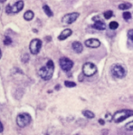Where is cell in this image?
Wrapping results in <instances>:
<instances>
[{"label":"cell","instance_id":"6da1fadb","mask_svg":"<svg viewBox=\"0 0 133 135\" xmlns=\"http://www.w3.org/2000/svg\"><path fill=\"white\" fill-rule=\"evenodd\" d=\"M53 71H55V64L52 60H49L45 66L40 68L38 74L39 76L45 81H48L53 77Z\"/></svg>","mask_w":133,"mask_h":135},{"label":"cell","instance_id":"7a4b0ae2","mask_svg":"<svg viewBox=\"0 0 133 135\" xmlns=\"http://www.w3.org/2000/svg\"><path fill=\"white\" fill-rule=\"evenodd\" d=\"M133 115V111L132 110H128V109H123L120 111L116 112L115 114L113 115V121L116 123H120V122L125 121L126 119H128L129 117Z\"/></svg>","mask_w":133,"mask_h":135},{"label":"cell","instance_id":"3957f363","mask_svg":"<svg viewBox=\"0 0 133 135\" xmlns=\"http://www.w3.org/2000/svg\"><path fill=\"white\" fill-rule=\"evenodd\" d=\"M31 116L28 113H20L16 117V123L20 128H24L31 122Z\"/></svg>","mask_w":133,"mask_h":135},{"label":"cell","instance_id":"277c9868","mask_svg":"<svg viewBox=\"0 0 133 135\" xmlns=\"http://www.w3.org/2000/svg\"><path fill=\"white\" fill-rule=\"evenodd\" d=\"M24 1L19 0V1L16 2L14 5H7L6 7V12L7 14H16L24 8Z\"/></svg>","mask_w":133,"mask_h":135},{"label":"cell","instance_id":"5b68a950","mask_svg":"<svg viewBox=\"0 0 133 135\" xmlns=\"http://www.w3.org/2000/svg\"><path fill=\"white\" fill-rule=\"evenodd\" d=\"M111 72L112 76L118 79L123 78L126 75V70L123 68V66L120 65V64H114L111 67Z\"/></svg>","mask_w":133,"mask_h":135},{"label":"cell","instance_id":"8992f818","mask_svg":"<svg viewBox=\"0 0 133 135\" xmlns=\"http://www.w3.org/2000/svg\"><path fill=\"white\" fill-rule=\"evenodd\" d=\"M97 73V67L92 63H85L82 66V74L85 76H92Z\"/></svg>","mask_w":133,"mask_h":135},{"label":"cell","instance_id":"52a82bcc","mask_svg":"<svg viewBox=\"0 0 133 135\" xmlns=\"http://www.w3.org/2000/svg\"><path fill=\"white\" fill-rule=\"evenodd\" d=\"M42 48V41L38 38L33 39L29 45V50L32 55H38Z\"/></svg>","mask_w":133,"mask_h":135},{"label":"cell","instance_id":"ba28073f","mask_svg":"<svg viewBox=\"0 0 133 135\" xmlns=\"http://www.w3.org/2000/svg\"><path fill=\"white\" fill-rule=\"evenodd\" d=\"M59 64H60V66H61L62 69L65 72L70 71V70L72 68V66H73V62L67 57H62L59 61Z\"/></svg>","mask_w":133,"mask_h":135},{"label":"cell","instance_id":"9c48e42d","mask_svg":"<svg viewBox=\"0 0 133 135\" xmlns=\"http://www.w3.org/2000/svg\"><path fill=\"white\" fill-rule=\"evenodd\" d=\"M80 14L77 13V12H73V13H70V14H67L63 17V24H66V25H70V24H72L77 20V18L79 17Z\"/></svg>","mask_w":133,"mask_h":135},{"label":"cell","instance_id":"30bf717a","mask_svg":"<svg viewBox=\"0 0 133 135\" xmlns=\"http://www.w3.org/2000/svg\"><path fill=\"white\" fill-rule=\"evenodd\" d=\"M85 45L90 48H97L101 45V42L96 38H91L85 41Z\"/></svg>","mask_w":133,"mask_h":135},{"label":"cell","instance_id":"8fae6325","mask_svg":"<svg viewBox=\"0 0 133 135\" xmlns=\"http://www.w3.org/2000/svg\"><path fill=\"white\" fill-rule=\"evenodd\" d=\"M72 31L71 30V29H69V28L64 29L63 31L61 32V34L59 35L58 39H59L60 41H63V40H65V39H67L69 36H72Z\"/></svg>","mask_w":133,"mask_h":135},{"label":"cell","instance_id":"7c38bea8","mask_svg":"<svg viewBox=\"0 0 133 135\" xmlns=\"http://www.w3.org/2000/svg\"><path fill=\"white\" fill-rule=\"evenodd\" d=\"M72 49H73V51L75 52V53H77V54L82 53V50H83L82 45L80 42H78V41H75V42L72 43Z\"/></svg>","mask_w":133,"mask_h":135},{"label":"cell","instance_id":"4fadbf2b","mask_svg":"<svg viewBox=\"0 0 133 135\" xmlns=\"http://www.w3.org/2000/svg\"><path fill=\"white\" fill-rule=\"evenodd\" d=\"M93 27L97 29V30H104L106 28V25L102 21H101V20H97L94 23V25H93Z\"/></svg>","mask_w":133,"mask_h":135},{"label":"cell","instance_id":"5bb4252c","mask_svg":"<svg viewBox=\"0 0 133 135\" xmlns=\"http://www.w3.org/2000/svg\"><path fill=\"white\" fill-rule=\"evenodd\" d=\"M34 17H35V13L32 10H27V11L24 14V18L26 21H31V20L34 19Z\"/></svg>","mask_w":133,"mask_h":135},{"label":"cell","instance_id":"9a60e30c","mask_svg":"<svg viewBox=\"0 0 133 135\" xmlns=\"http://www.w3.org/2000/svg\"><path fill=\"white\" fill-rule=\"evenodd\" d=\"M82 114H83V116H85L86 118H88V119H92V118H94V113H93L92 112L89 111V110H84V111H82Z\"/></svg>","mask_w":133,"mask_h":135},{"label":"cell","instance_id":"2e32d148","mask_svg":"<svg viewBox=\"0 0 133 135\" xmlns=\"http://www.w3.org/2000/svg\"><path fill=\"white\" fill-rule=\"evenodd\" d=\"M43 11H45V13L46 14V16H53V12H52V10H51V8H50L47 5H43Z\"/></svg>","mask_w":133,"mask_h":135},{"label":"cell","instance_id":"e0dca14e","mask_svg":"<svg viewBox=\"0 0 133 135\" xmlns=\"http://www.w3.org/2000/svg\"><path fill=\"white\" fill-rule=\"evenodd\" d=\"M130 7H131L130 3H123V4H120V5L119 6V8L120 10H127Z\"/></svg>","mask_w":133,"mask_h":135},{"label":"cell","instance_id":"ac0fdd59","mask_svg":"<svg viewBox=\"0 0 133 135\" xmlns=\"http://www.w3.org/2000/svg\"><path fill=\"white\" fill-rule=\"evenodd\" d=\"M109 26H110V28L112 29V30H115V29H117L118 27H119V24H118L116 21H112V22L110 23Z\"/></svg>","mask_w":133,"mask_h":135},{"label":"cell","instance_id":"d6986e66","mask_svg":"<svg viewBox=\"0 0 133 135\" xmlns=\"http://www.w3.org/2000/svg\"><path fill=\"white\" fill-rule=\"evenodd\" d=\"M64 85L66 87H69V88H72V87L76 86V84L74 82H71V81H65L64 82Z\"/></svg>","mask_w":133,"mask_h":135},{"label":"cell","instance_id":"ffe728a7","mask_svg":"<svg viewBox=\"0 0 133 135\" xmlns=\"http://www.w3.org/2000/svg\"><path fill=\"white\" fill-rule=\"evenodd\" d=\"M112 16H113V13H112V11H110V10L104 12V14H103V16H104L105 19H110Z\"/></svg>","mask_w":133,"mask_h":135},{"label":"cell","instance_id":"44dd1931","mask_svg":"<svg viewBox=\"0 0 133 135\" xmlns=\"http://www.w3.org/2000/svg\"><path fill=\"white\" fill-rule=\"evenodd\" d=\"M122 16H123V18L125 20H130V18H131V13L128 11H125L123 13V15H122Z\"/></svg>","mask_w":133,"mask_h":135},{"label":"cell","instance_id":"7402d4cb","mask_svg":"<svg viewBox=\"0 0 133 135\" xmlns=\"http://www.w3.org/2000/svg\"><path fill=\"white\" fill-rule=\"evenodd\" d=\"M4 44L6 45H10L12 44V39L9 36H6L5 39H4Z\"/></svg>","mask_w":133,"mask_h":135},{"label":"cell","instance_id":"603a6c76","mask_svg":"<svg viewBox=\"0 0 133 135\" xmlns=\"http://www.w3.org/2000/svg\"><path fill=\"white\" fill-rule=\"evenodd\" d=\"M125 129L127 131H133V121L127 123L125 125Z\"/></svg>","mask_w":133,"mask_h":135},{"label":"cell","instance_id":"cb8c5ba5","mask_svg":"<svg viewBox=\"0 0 133 135\" xmlns=\"http://www.w3.org/2000/svg\"><path fill=\"white\" fill-rule=\"evenodd\" d=\"M128 37L130 42L133 43V29H130V30L128 31Z\"/></svg>","mask_w":133,"mask_h":135},{"label":"cell","instance_id":"d4e9b609","mask_svg":"<svg viewBox=\"0 0 133 135\" xmlns=\"http://www.w3.org/2000/svg\"><path fill=\"white\" fill-rule=\"evenodd\" d=\"M28 60H29V55L27 54H26V55H24V58H23V62H24V63H26Z\"/></svg>","mask_w":133,"mask_h":135},{"label":"cell","instance_id":"484cf974","mask_svg":"<svg viewBox=\"0 0 133 135\" xmlns=\"http://www.w3.org/2000/svg\"><path fill=\"white\" fill-rule=\"evenodd\" d=\"M106 119H107L108 121H111L112 117H111V114H110V113H107V114H106Z\"/></svg>","mask_w":133,"mask_h":135},{"label":"cell","instance_id":"4316f807","mask_svg":"<svg viewBox=\"0 0 133 135\" xmlns=\"http://www.w3.org/2000/svg\"><path fill=\"white\" fill-rule=\"evenodd\" d=\"M3 131H4V126H3V124L1 123V122H0V133L3 132Z\"/></svg>","mask_w":133,"mask_h":135},{"label":"cell","instance_id":"83f0119b","mask_svg":"<svg viewBox=\"0 0 133 135\" xmlns=\"http://www.w3.org/2000/svg\"><path fill=\"white\" fill-rule=\"evenodd\" d=\"M99 122L101 124H104V121H102V120H99Z\"/></svg>","mask_w":133,"mask_h":135},{"label":"cell","instance_id":"f1b7e54d","mask_svg":"<svg viewBox=\"0 0 133 135\" xmlns=\"http://www.w3.org/2000/svg\"><path fill=\"white\" fill-rule=\"evenodd\" d=\"M4 2H6V0H0V3H4Z\"/></svg>","mask_w":133,"mask_h":135},{"label":"cell","instance_id":"f546056e","mask_svg":"<svg viewBox=\"0 0 133 135\" xmlns=\"http://www.w3.org/2000/svg\"><path fill=\"white\" fill-rule=\"evenodd\" d=\"M2 56V52H1V50H0V58H1Z\"/></svg>","mask_w":133,"mask_h":135}]
</instances>
